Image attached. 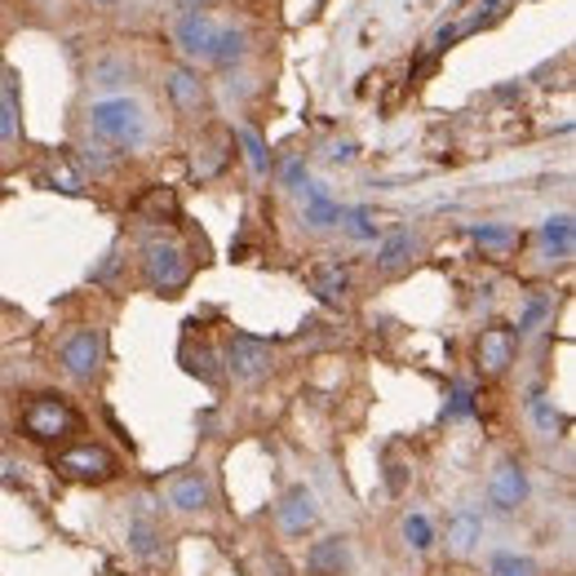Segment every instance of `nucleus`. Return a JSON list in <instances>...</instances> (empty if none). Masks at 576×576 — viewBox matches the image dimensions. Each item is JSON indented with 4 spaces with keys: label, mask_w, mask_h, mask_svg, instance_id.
I'll list each match as a JSON object with an SVG mask.
<instances>
[{
    "label": "nucleus",
    "mask_w": 576,
    "mask_h": 576,
    "mask_svg": "<svg viewBox=\"0 0 576 576\" xmlns=\"http://www.w3.org/2000/svg\"><path fill=\"white\" fill-rule=\"evenodd\" d=\"M351 572V537L324 532L306 545V576H346Z\"/></svg>",
    "instance_id": "4468645a"
},
{
    "label": "nucleus",
    "mask_w": 576,
    "mask_h": 576,
    "mask_svg": "<svg viewBox=\"0 0 576 576\" xmlns=\"http://www.w3.org/2000/svg\"><path fill=\"white\" fill-rule=\"evenodd\" d=\"M23 461H14V456H0V484L5 488H23Z\"/></svg>",
    "instance_id": "c9c22d12"
},
{
    "label": "nucleus",
    "mask_w": 576,
    "mask_h": 576,
    "mask_svg": "<svg viewBox=\"0 0 576 576\" xmlns=\"http://www.w3.org/2000/svg\"><path fill=\"white\" fill-rule=\"evenodd\" d=\"M413 249H417V240L408 236L404 226H395V230H386V236L377 240V271H399L408 258H413Z\"/></svg>",
    "instance_id": "5701e85b"
},
{
    "label": "nucleus",
    "mask_w": 576,
    "mask_h": 576,
    "mask_svg": "<svg viewBox=\"0 0 576 576\" xmlns=\"http://www.w3.org/2000/svg\"><path fill=\"white\" fill-rule=\"evenodd\" d=\"M488 576H541V567L519 550H493L488 554Z\"/></svg>",
    "instance_id": "c756f323"
},
{
    "label": "nucleus",
    "mask_w": 576,
    "mask_h": 576,
    "mask_svg": "<svg viewBox=\"0 0 576 576\" xmlns=\"http://www.w3.org/2000/svg\"><path fill=\"white\" fill-rule=\"evenodd\" d=\"M76 156H71V165H84L93 178H106V173H115V160H121V151H111V147H102V143H80V147H71Z\"/></svg>",
    "instance_id": "cd10ccee"
},
{
    "label": "nucleus",
    "mask_w": 576,
    "mask_h": 576,
    "mask_svg": "<svg viewBox=\"0 0 576 576\" xmlns=\"http://www.w3.org/2000/svg\"><path fill=\"white\" fill-rule=\"evenodd\" d=\"M550 310H554V297H550V293H532V297L523 302V310H519V332H515V337H532V332L550 319Z\"/></svg>",
    "instance_id": "7c9ffc66"
},
{
    "label": "nucleus",
    "mask_w": 576,
    "mask_h": 576,
    "mask_svg": "<svg viewBox=\"0 0 576 576\" xmlns=\"http://www.w3.org/2000/svg\"><path fill=\"white\" fill-rule=\"evenodd\" d=\"M191 258L182 249V240L165 236V230H151V236H143L138 245V275L151 293L160 297H178L187 284H191Z\"/></svg>",
    "instance_id": "f03ea898"
},
{
    "label": "nucleus",
    "mask_w": 576,
    "mask_h": 576,
    "mask_svg": "<svg viewBox=\"0 0 576 576\" xmlns=\"http://www.w3.org/2000/svg\"><path fill=\"white\" fill-rule=\"evenodd\" d=\"M337 226H341L355 245H377V240H382L377 213H373L369 204H351V208H341V222H337Z\"/></svg>",
    "instance_id": "4be33fe9"
},
{
    "label": "nucleus",
    "mask_w": 576,
    "mask_h": 576,
    "mask_svg": "<svg viewBox=\"0 0 576 576\" xmlns=\"http://www.w3.org/2000/svg\"><path fill=\"white\" fill-rule=\"evenodd\" d=\"M222 373L240 386H258L275 373V341L271 337H258V332H240L230 328L226 341H222Z\"/></svg>",
    "instance_id": "39448f33"
},
{
    "label": "nucleus",
    "mask_w": 576,
    "mask_h": 576,
    "mask_svg": "<svg viewBox=\"0 0 576 576\" xmlns=\"http://www.w3.org/2000/svg\"><path fill=\"white\" fill-rule=\"evenodd\" d=\"M479 417V395L471 382H452L448 386V404H443V421H475Z\"/></svg>",
    "instance_id": "bb28decb"
},
{
    "label": "nucleus",
    "mask_w": 576,
    "mask_h": 576,
    "mask_svg": "<svg viewBox=\"0 0 576 576\" xmlns=\"http://www.w3.org/2000/svg\"><path fill=\"white\" fill-rule=\"evenodd\" d=\"M54 471H58L63 479L89 484V488H106V484H115V479L125 475L121 456H115L106 443H98V439H76V443H67V448H58V452H54Z\"/></svg>",
    "instance_id": "7ed1b4c3"
},
{
    "label": "nucleus",
    "mask_w": 576,
    "mask_h": 576,
    "mask_svg": "<svg viewBox=\"0 0 576 576\" xmlns=\"http://www.w3.org/2000/svg\"><path fill=\"white\" fill-rule=\"evenodd\" d=\"M471 236H475V245H479V249H488V253H506V249H515V245H519L515 230H510V226H497V222L471 226Z\"/></svg>",
    "instance_id": "2f4dec72"
},
{
    "label": "nucleus",
    "mask_w": 576,
    "mask_h": 576,
    "mask_svg": "<svg viewBox=\"0 0 576 576\" xmlns=\"http://www.w3.org/2000/svg\"><path fill=\"white\" fill-rule=\"evenodd\" d=\"M302 195H306L302 222H306L310 230H332V226L341 222V208H346V204H337V200L328 195V187H324V182H310Z\"/></svg>",
    "instance_id": "aec40b11"
},
{
    "label": "nucleus",
    "mask_w": 576,
    "mask_h": 576,
    "mask_svg": "<svg viewBox=\"0 0 576 576\" xmlns=\"http://www.w3.org/2000/svg\"><path fill=\"white\" fill-rule=\"evenodd\" d=\"M245 58H249V32H245V27H236V23L217 27L213 49H208V63H213V67H222V71H230V67H240Z\"/></svg>",
    "instance_id": "6ab92c4d"
},
{
    "label": "nucleus",
    "mask_w": 576,
    "mask_h": 576,
    "mask_svg": "<svg viewBox=\"0 0 576 576\" xmlns=\"http://www.w3.org/2000/svg\"><path fill=\"white\" fill-rule=\"evenodd\" d=\"M484 497H488V510H497V515H519V510L528 506V497H532V484H528L523 461L501 456L497 466H493V475H488Z\"/></svg>",
    "instance_id": "6e6552de"
},
{
    "label": "nucleus",
    "mask_w": 576,
    "mask_h": 576,
    "mask_svg": "<svg viewBox=\"0 0 576 576\" xmlns=\"http://www.w3.org/2000/svg\"><path fill=\"white\" fill-rule=\"evenodd\" d=\"M519 360V337L515 328H484L475 341V364L484 377H506Z\"/></svg>",
    "instance_id": "f8f14e48"
},
{
    "label": "nucleus",
    "mask_w": 576,
    "mask_h": 576,
    "mask_svg": "<svg viewBox=\"0 0 576 576\" xmlns=\"http://www.w3.org/2000/svg\"><path fill=\"white\" fill-rule=\"evenodd\" d=\"M165 93H169V102L182 121H204L208 115V84L200 80L195 67H187V63L165 67Z\"/></svg>",
    "instance_id": "9b49d317"
},
{
    "label": "nucleus",
    "mask_w": 576,
    "mask_h": 576,
    "mask_svg": "<svg viewBox=\"0 0 576 576\" xmlns=\"http://www.w3.org/2000/svg\"><path fill=\"white\" fill-rule=\"evenodd\" d=\"M173 5H178L182 14H195V10H204V5H208V0H173Z\"/></svg>",
    "instance_id": "4c0bfd02"
},
{
    "label": "nucleus",
    "mask_w": 576,
    "mask_h": 576,
    "mask_svg": "<svg viewBox=\"0 0 576 576\" xmlns=\"http://www.w3.org/2000/svg\"><path fill=\"white\" fill-rule=\"evenodd\" d=\"M537 240H541V258H558L567 262L572 258V245H576V226H572V213H550L537 230Z\"/></svg>",
    "instance_id": "a211bd4d"
},
{
    "label": "nucleus",
    "mask_w": 576,
    "mask_h": 576,
    "mask_svg": "<svg viewBox=\"0 0 576 576\" xmlns=\"http://www.w3.org/2000/svg\"><path fill=\"white\" fill-rule=\"evenodd\" d=\"M19 434L41 448H58L71 434H80V413L63 395H32L19 413Z\"/></svg>",
    "instance_id": "20e7f679"
},
{
    "label": "nucleus",
    "mask_w": 576,
    "mask_h": 576,
    "mask_svg": "<svg viewBox=\"0 0 576 576\" xmlns=\"http://www.w3.org/2000/svg\"><path fill=\"white\" fill-rule=\"evenodd\" d=\"M310 293H315V302L319 306H346L351 302V267L346 262H319V267H310Z\"/></svg>",
    "instance_id": "2eb2a0df"
},
{
    "label": "nucleus",
    "mask_w": 576,
    "mask_h": 576,
    "mask_svg": "<svg viewBox=\"0 0 576 576\" xmlns=\"http://www.w3.org/2000/svg\"><path fill=\"white\" fill-rule=\"evenodd\" d=\"M275 178L284 182V191H306V187H310V173H306V160H302V156H284L280 169H275Z\"/></svg>",
    "instance_id": "72a5a7b5"
},
{
    "label": "nucleus",
    "mask_w": 576,
    "mask_h": 576,
    "mask_svg": "<svg viewBox=\"0 0 576 576\" xmlns=\"http://www.w3.org/2000/svg\"><path fill=\"white\" fill-rule=\"evenodd\" d=\"M178 355H182V369H187L191 377H200L204 386H222L226 373H222V355H217L213 341H204V337L195 341V332H187V341H182Z\"/></svg>",
    "instance_id": "f3484780"
},
{
    "label": "nucleus",
    "mask_w": 576,
    "mask_h": 576,
    "mask_svg": "<svg viewBox=\"0 0 576 576\" xmlns=\"http://www.w3.org/2000/svg\"><path fill=\"white\" fill-rule=\"evenodd\" d=\"M125 545L138 563H156L165 554V523H160V506L151 497H138L125 523Z\"/></svg>",
    "instance_id": "1a4fd4ad"
},
{
    "label": "nucleus",
    "mask_w": 576,
    "mask_h": 576,
    "mask_svg": "<svg viewBox=\"0 0 576 576\" xmlns=\"http://www.w3.org/2000/svg\"><path fill=\"white\" fill-rule=\"evenodd\" d=\"M360 156V143L355 138H337V143H328V165H351Z\"/></svg>",
    "instance_id": "f704fd0d"
},
{
    "label": "nucleus",
    "mask_w": 576,
    "mask_h": 576,
    "mask_svg": "<svg viewBox=\"0 0 576 576\" xmlns=\"http://www.w3.org/2000/svg\"><path fill=\"white\" fill-rule=\"evenodd\" d=\"M160 506L169 515H182V519H200L217 506V488H213V475L204 466H182L173 471L165 484H160Z\"/></svg>",
    "instance_id": "423d86ee"
},
{
    "label": "nucleus",
    "mask_w": 576,
    "mask_h": 576,
    "mask_svg": "<svg viewBox=\"0 0 576 576\" xmlns=\"http://www.w3.org/2000/svg\"><path fill=\"white\" fill-rule=\"evenodd\" d=\"M528 417H532V426H537L545 439H554V434L563 430V417H558L554 399H545V395H532V399H528Z\"/></svg>",
    "instance_id": "473e14b6"
},
{
    "label": "nucleus",
    "mask_w": 576,
    "mask_h": 576,
    "mask_svg": "<svg viewBox=\"0 0 576 576\" xmlns=\"http://www.w3.org/2000/svg\"><path fill=\"white\" fill-rule=\"evenodd\" d=\"M456 36H461V27H452V23H448V27H439V32H434V49L443 54V49H448Z\"/></svg>",
    "instance_id": "e433bc0d"
},
{
    "label": "nucleus",
    "mask_w": 576,
    "mask_h": 576,
    "mask_svg": "<svg viewBox=\"0 0 576 576\" xmlns=\"http://www.w3.org/2000/svg\"><path fill=\"white\" fill-rule=\"evenodd\" d=\"M213 36H217V23H213L204 10L178 14V23H173V45L182 49V58H204V63H208Z\"/></svg>",
    "instance_id": "dca6fc26"
},
{
    "label": "nucleus",
    "mask_w": 576,
    "mask_h": 576,
    "mask_svg": "<svg viewBox=\"0 0 576 576\" xmlns=\"http://www.w3.org/2000/svg\"><path fill=\"white\" fill-rule=\"evenodd\" d=\"M275 528H280V537H289V541L310 537V532L319 528V497H315L306 484L284 488V497L275 501Z\"/></svg>",
    "instance_id": "9d476101"
},
{
    "label": "nucleus",
    "mask_w": 576,
    "mask_h": 576,
    "mask_svg": "<svg viewBox=\"0 0 576 576\" xmlns=\"http://www.w3.org/2000/svg\"><path fill=\"white\" fill-rule=\"evenodd\" d=\"M106 364V332L93 328V324H80L71 328L63 341H58V369L71 377V382H93Z\"/></svg>",
    "instance_id": "0eeeda50"
},
{
    "label": "nucleus",
    "mask_w": 576,
    "mask_h": 576,
    "mask_svg": "<svg viewBox=\"0 0 576 576\" xmlns=\"http://www.w3.org/2000/svg\"><path fill=\"white\" fill-rule=\"evenodd\" d=\"M89 84L98 89V93H106V98H121L129 84H134V67L125 63V58H98L93 67H89Z\"/></svg>",
    "instance_id": "412c9836"
},
{
    "label": "nucleus",
    "mask_w": 576,
    "mask_h": 576,
    "mask_svg": "<svg viewBox=\"0 0 576 576\" xmlns=\"http://www.w3.org/2000/svg\"><path fill=\"white\" fill-rule=\"evenodd\" d=\"M230 143H240V147H245V160H249L253 178H267V173H271V151H267V138H262L253 125H240L236 134H230Z\"/></svg>",
    "instance_id": "a878e982"
},
{
    "label": "nucleus",
    "mask_w": 576,
    "mask_h": 576,
    "mask_svg": "<svg viewBox=\"0 0 576 576\" xmlns=\"http://www.w3.org/2000/svg\"><path fill=\"white\" fill-rule=\"evenodd\" d=\"M41 182L49 191H63V195H84V173L71 165V156H49Z\"/></svg>",
    "instance_id": "b1692460"
},
{
    "label": "nucleus",
    "mask_w": 576,
    "mask_h": 576,
    "mask_svg": "<svg viewBox=\"0 0 576 576\" xmlns=\"http://www.w3.org/2000/svg\"><path fill=\"white\" fill-rule=\"evenodd\" d=\"M399 541H404L413 554H426V550H434L439 532H434L430 515H421V510H408V515L399 519Z\"/></svg>",
    "instance_id": "393cba45"
},
{
    "label": "nucleus",
    "mask_w": 576,
    "mask_h": 576,
    "mask_svg": "<svg viewBox=\"0 0 576 576\" xmlns=\"http://www.w3.org/2000/svg\"><path fill=\"white\" fill-rule=\"evenodd\" d=\"M484 523H488V510L484 506H456L452 519H448V532H443V545L452 558H471L484 541Z\"/></svg>",
    "instance_id": "ddd939ff"
},
{
    "label": "nucleus",
    "mask_w": 576,
    "mask_h": 576,
    "mask_svg": "<svg viewBox=\"0 0 576 576\" xmlns=\"http://www.w3.org/2000/svg\"><path fill=\"white\" fill-rule=\"evenodd\" d=\"M93 5H115V0H93Z\"/></svg>",
    "instance_id": "58836bf2"
},
{
    "label": "nucleus",
    "mask_w": 576,
    "mask_h": 576,
    "mask_svg": "<svg viewBox=\"0 0 576 576\" xmlns=\"http://www.w3.org/2000/svg\"><path fill=\"white\" fill-rule=\"evenodd\" d=\"M84 125H89V138H93V143H102V147H111V151H121V156L138 151V147L147 143V129H151L143 102L129 98V93L89 102Z\"/></svg>",
    "instance_id": "f257e3e1"
},
{
    "label": "nucleus",
    "mask_w": 576,
    "mask_h": 576,
    "mask_svg": "<svg viewBox=\"0 0 576 576\" xmlns=\"http://www.w3.org/2000/svg\"><path fill=\"white\" fill-rule=\"evenodd\" d=\"M19 143V89L0 76V147Z\"/></svg>",
    "instance_id": "c85d7f7f"
}]
</instances>
